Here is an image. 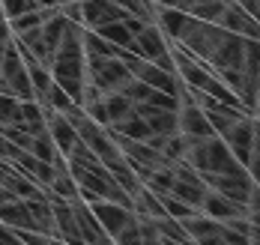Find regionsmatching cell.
Returning a JSON list of instances; mask_svg holds the SVG:
<instances>
[{
  "mask_svg": "<svg viewBox=\"0 0 260 245\" xmlns=\"http://www.w3.org/2000/svg\"><path fill=\"white\" fill-rule=\"evenodd\" d=\"M120 135H126V137H135V141H147V137L153 135L150 132V126L144 123V117L135 111V105H132V111L123 117V120H117V123H111Z\"/></svg>",
  "mask_w": 260,
  "mask_h": 245,
  "instance_id": "cell-22",
  "label": "cell"
},
{
  "mask_svg": "<svg viewBox=\"0 0 260 245\" xmlns=\"http://www.w3.org/2000/svg\"><path fill=\"white\" fill-rule=\"evenodd\" d=\"M12 242H18V239H15V230L0 221V245H12Z\"/></svg>",
  "mask_w": 260,
  "mask_h": 245,
  "instance_id": "cell-40",
  "label": "cell"
},
{
  "mask_svg": "<svg viewBox=\"0 0 260 245\" xmlns=\"http://www.w3.org/2000/svg\"><path fill=\"white\" fill-rule=\"evenodd\" d=\"M48 197H66V200H72V197H78V183L72 180V173H69V167L66 170H57L51 180V186H48Z\"/></svg>",
  "mask_w": 260,
  "mask_h": 245,
  "instance_id": "cell-25",
  "label": "cell"
},
{
  "mask_svg": "<svg viewBox=\"0 0 260 245\" xmlns=\"http://www.w3.org/2000/svg\"><path fill=\"white\" fill-rule=\"evenodd\" d=\"M158 200H161V206H165V216H171V218H188V216L198 213L191 203H185V200H180V197H174L171 191L158 194Z\"/></svg>",
  "mask_w": 260,
  "mask_h": 245,
  "instance_id": "cell-31",
  "label": "cell"
},
{
  "mask_svg": "<svg viewBox=\"0 0 260 245\" xmlns=\"http://www.w3.org/2000/svg\"><path fill=\"white\" fill-rule=\"evenodd\" d=\"M117 18H126V12L114 0H81V24L84 27H102Z\"/></svg>",
  "mask_w": 260,
  "mask_h": 245,
  "instance_id": "cell-11",
  "label": "cell"
},
{
  "mask_svg": "<svg viewBox=\"0 0 260 245\" xmlns=\"http://www.w3.org/2000/svg\"><path fill=\"white\" fill-rule=\"evenodd\" d=\"M114 242L117 245H141V233H138V218L132 221V224H126L117 236H114Z\"/></svg>",
  "mask_w": 260,
  "mask_h": 245,
  "instance_id": "cell-36",
  "label": "cell"
},
{
  "mask_svg": "<svg viewBox=\"0 0 260 245\" xmlns=\"http://www.w3.org/2000/svg\"><path fill=\"white\" fill-rule=\"evenodd\" d=\"M158 224V236H161V245H174V242H191L185 227L180 224V218H171V216H161L156 218Z\"/></svg>",
  "mask_w": 260,
  "mask_h": 245,
  "instance_id": "cell-24",
  "label": "cell"
},
{
  "mask_svg": "<svg viewBox=\"0 0 260 245\" xmlns=\"http://www.w3.org/2000/svg\"><path fill=\"white\" fill-rule=\"evenodd\" d=\"M132 99H126L120 90H114V93H105V108H108V120L111 123H117V120H123L126 114L132 111Z\"/></svg>",
  "mask_w": 260,
  "mask_h": 245,
  "instance_id": "cell-29",
  "label": "cell"
},
{
  "mask_svg": "<svg viewBox=\"0 0 260 245\" xmlns=\"http://www.w3.org/2000/svg\"><path fill=\"white\" fill-rule=\"evenodd\" d=\"M90 209H93V216L99 218V224H102V230L111 236V242H114V236L135 221V213H132L129 206H123V203H114V200H93L90 203Z\"/></svg>",
  "mask_w": 260,
  "mask_h": 245,
  "instance_id": "cell-4",
  "label": "cell"
},
{
  "mask_svg": "<svg viewBox=\"0 0 260 245\" xmlns=\"http://www.w3.org/2000/svg\"><path fill=\"white\" fill-rule=\"evenodd\" d=\"M84 114H87L93 123H99V126H111V120H108V108H105V96L102 99H96V102H87V105H84Z\"/></svg>",
  "mask_w": 260,
  "mask_h": 245,
  "instance_id": "cell-35",
  "label": "cell"
},
{
  "mask_svg": "<svg viewBox=\"0 0 260 245\" xmlns=\"http://www.w3.org/2000/svg\"><path fill=\"white\" fill-rule=\"evenodd\" d=\"M215 24L224 27V30H231V33H239L242 39H260V21L254 15H248L242 6H236L234 0L224 6V12L218 15Z\"/></svg>",
  "mask_w": 260,
  "mask_h": 245,
  "instance_id": "cell-8",
  "label": "cell"
},
{
  "mask_svg": "<svg viewBox=\"0 0 260 245\" xmlns=\"http://www.w3.org/2000/svg\"><path fill=\"white\" fill-rule=\"evenodd\" d=\"M12 36V30H9V21H0V42H6Z\"/></svg>",
  "mask_w": 260,
  "mask_h": 245,
  "instance_id": "cell-41",
  "label": "cell"
},
{
  "mask_svg": "<svg viewBox=\"0 0 260 245\" xmlns=\"http://www.w3.org/2000/svg\"><path fill=\"white\" fill-rule=\"evenodd\" d=\"M180 224L185 227L188 239L198 245H218V242H228V245H248V239L242 233L231 230L224 221H215V218L204 216V213H194L188 218H180Z\"/></svg>",
  "mask_w": 260,
  "mask_h": 245,
  "instance_id": "cell-1",
  "label": "cell"
},
{
  "mask_svg": "<svg viewBox=\"0 0 260 245\" xmlns=\"http://www.w3.org/2000/svg\"><path fill=\"white\" fill-rule=\"evenodd\" d=\"M0 9H3V15H6V21H9V18L21 15L27 9H39V3H36V0H0Z\"/></svg>",
  "mask_w": 260,
  "mask_h": 245,
  "instance_id": "cell-34",
  "label": "cell"
},
{
  "mask_svg": "<svg viewBox=\"0 0 260 245\" xmlns=\"http://www.w3.org/2000/svg\"><path fill=\"white\" fill-rule=\"evenodd\" d=\"M21 126L30 135L45 132V111H42V105L36 99H21Z\"/></svg>",
  "mask_w": 260,
  "mask_h": 245,
  "instance_id": "cell-23",
  "label": "cell"
},
{
  "mask_svg": "<svg viewBox=\"0 0 260 245\" xmlns=\"http://www.w3.org/2000/svg\"><path fill=\"white\" fill-rule=\"evenodd\" d=\"M254 117H260V93H257V105H254Z\"/></svg>",
  "mask_w": 260,
  "mask_h": 245,
  "instance_id": "cell-44",
  "label": "cell"
},
{
  "mask_svg": "<svg viewBox=\"0 0 260 245\" xmlns=\"http://www.w3.org/2000/svg\"><path fill=\"white\" fill-rule=\"evenodd\" d=\"M135 78L147 81L153 90H165V93H174V96H180V87H182L180 75H177V72H165V69H158L156 63H150V60H144V63L138 66Z\"/></svg>",
  "mask_w": 260,
  "mask_h": 245,
  "instance_id": "cell-16",
  "label": "cell"
},
{
  "mask_svg": "<svg viewBox=\"0 0 260 245\" xmlns=\"http://www.w3.org/2000/svg\"><path fill=\"white\" fill-rule=\"evenodd\" d=\"M60 12H63L69 21H78L81 24V0H66V3H60Z\"/></svg>",
  "mask_w": 260,
  "mask_h": 245,
  "instance_id": "cell-37",
  "label": "cell"
},
{
  "mask_svg": "<svg viewBox=\"0 0 260 245\" xmlns=\"http://www.w3.org/2000/svg\"><path fill=\"white\" fill-rule=\"evenodd\" d=\"M81 42H84V60H96V57H114L117 45H111L108 39H102L96 30L84 27L81 30Z\"/></svg>",
  "mask_w": 260,
  "mask_h": 245,
  "instance_id": "cell-21",
  "label": "cell"
},
{
  "mask_svg": "<svg viewBox=\"0 0 260 245\" xmlns=\"http://www.w3.org/2000/svg\"><path fill=\"white\" fill-rule=\"evenodd\" d=\"M171 194L180 197V200H185V203H191V206L201 213V200H204V194H207V186H194V183H185V180H174Z\"/></svg>",
  "mask_w": 260,
  "mask_h": 245,
  "instance_id": "cell-26",
  "label": "cell"
},
{
  "mask_svg": "<svg viewBox=\"0 0 260 245\" xmlns=\"http://www.w3.org/2000/svg\"><path fill=\"white\" fill-rule=\"evenodd\" d=\"M168 48H171V42H168V36H165L156 24H144V27L135 33V45H132V51L141 54L144 60H150V63H153L156 57H161Z\"/></svg>",
  "mask_w": 260,
  "mask_h": 245,
  "instance_id": "cell-12",
  "label": "cell"
},
{
  "mask_svg": "<svg viewBox=\"0 0 260 245\" xmlns=\"http://www.w3.org/2000/svg\"><path fill=\"white\" fill-rule=\"evenodd\" d=\"M18 153H21V147H15L12 141H6V137L0 135V159H9V162H12Z\"/></svg>",
  "mask_w": 260,
  "mask_h": 245,
  "instance_id": "cell-38",
  "label": "cell"
},
{
  "mask_svg": "<svg viewBox=\"0 0 260 245\" xmlns=\"http://www.w3.org/2000/svg\"><path fill=\"white\" fill-rule=\"evenodd\" d=\"M0 21H6V15H3V9H0Z\"/></svg>",
  "mask_w": 260,
  "mask_h": 245,
  "instance_id": "cell-45",
  "label": "cell"
},
{
  "mask_svg": "<svg viewBox=\"0 0 260 245\" xmlns=\"http://www.w3.org/2000/svg\"><path fill=\"white\" fill-rule=\"evenodd\" d=\"M51 200V213H54V230H57V239L60 242H75L84 245L78 230V221H75V213H72V203L66 197H48Z\"/></svg>",
  "mask_w": 260,
  "mask_h": 245,
  "instance_id": "cell-7",
  "label": "cell"
},
{
  "mask_svg": "<svg viewBox=\"0 0 260 245\" xmlns=\"http://www.w3.org/2000/svg\"><path fill=\"white\" fill-rule=\"evenodd\" d=\"M234 3L236 6H242L248 15H254V18L260 21V0H234Z\"/></svg>",
  "mask_w": 260,
  "mask_h": 245,
  "instance_id": "cell-39",
  "label": "cell"
},
{
  "mask_svg": "<svg viewBox=\"0 0 260 245\" xmlns=\"http://www.w3.org/2000/svg\"><path fill=\"white\" fill-rule=\"evenodd\" d=\"M39 105H45V108L51 111H66L69 105H72V99H69V93L60 87L57 81H51V87L42 93V99H39Z\"/></svg>",
  "mask_w": 260,
  "mask_h": 245,
  "instance_id": "cell-30",
  "label": "cell"
},
{
  "mask_svg": "<svg viewBox=\"0 0 260 245\" xmlns=\"http://www.w3.org/2000/svg\"><path fill=\"white\" fill-rule=\"evenodd\" d=\"M224 144L234 153L236 162L245 167L248 164V156H251V144H254V117H239L234 126H231V132L224 135Z\"/></svg>",
  "mask_w": 260,
  "mask_h": 245,
  "instance_id": "cell-6",
  "label": "cell"
},
{
  "mask_svg": "<svg viewBox=\"0 0 260 245\" xmlns=\"http://www.w3.org/2000/svg\"><path fill=\"white\" fill-rule=\"evenodd\" d=\"M60 3H66V0H57V6H60Z\"/></svg>",
  "mask_w": 260,
  "mask_h": 245,
  "instance_id": "cell-46",
  "label": "cell"
},
{
  "mask_svg": "<svg viewBox=\"0 0 260 245\" xmlns=\"http://www.w3.org/2000/svg\"><path fill=\"white\" fill-rule=\"evenodd\" d=\"M27 75H30V84H33V93H36V102L42 99V93L51 87V69H45L39 60H33V63H27Z\"/></svg>",
  "mask_w": 260,
  "mask_h": 245,
  "instance_id": "cell-28",
  "label": "cell"
},
{
  "mask_svg": "<svg viewBox=\"0 0 260 245\" xmlns=\"http://www.w3.org/2000/svg\"><path fill=\"white\" fill-rule=\"evenodd\" d=\"M188 21H191V15L177 9V6H156V27L168 36V42H177L185 33Z\"/></svg>",
  "mask_w": 260,
  "mask_h": 245,
  "instance_id": "cell-17",
  "label": "cell"
},
{
  "mask_svg": "<svg viewBox=\"0 0 260 245\" xmlns=\"http://www.w3.org/2000/svg\"><path fill=\"white\" fill-rule=\"evenodd\" d=\"M96 30L102 39H108L111 45H123V48H132L135 45V33H132V27L126 24V18H117V21H108V24H102V27H90Z\"/></svg>",
  "mask_w": 260,
  "mask_h": 245,
  "instance_id": "cell-19",
  "label": "cell"
},
{
  "mask_svg": "<svg viewBox=\"0 0 260 245\" xmlns=\"http://www.w3.org/2000/svg\"><path fill=\"white\" fill-rule=\"evenodd\" d=\"M201 213L209 218H215V221H231V218L245 216V206L231 200V197H224V194H218V191L207 189L204 200H201Z\"/></svg>",
  "mask_w": 260,
  "mask_h": 245,
  "instance_id": "cell-14",
  "label": "cell"
},
{
  "mask_svg": "<svg viewBox=\"0 0 260 245\" xmlns=\"http://www.w3.org/2000/svg\"><path fill=\"white\" fill-rule=\"evenodd\" d=\"M39 6H57V0H36Z\"/></svg>",
  "mask_w": 260,
  "mask_h": 245,
  "instance_id": "cell-43",
  "label": "cell"
},
{
  "mask_svg": "<svg viewBox=\"0 0 260 245\" xmlns=\"http://www.w3.org/2000/svg\"><path fill=\"white\" fill-rule=\"evenodd\" d=\"M12 164H15V167L24 173L27 180H33L39 189H48V186H51V180H54V173H57L51 162H42V159H36L30 150H21V153L12 159Z\"/></svg>",
  "mask_w": 260,
  "mask_h": 245,
  "instance_id": "cell-13",
  "label": "cell"
},
{
  "mask_svg": "<svg viewBox=\"0 0 260 245\" xmlns=\"http://www.w3.org/2000/svg\"><path fill=\"white\" fill-rule=\"evenodd\" d=\"M138 233H141V245L150 242V245H161V236H158V224L156 218L150 216H138Z\"/></svg>",
  "mask_w": 260,
  "mask_h": 245,
  "instance_id": "cell-33",
  "label": "cell"
},
{
  "mask_svg": "<svg viewBox=\"0 0 260 245\" xmlns=\"http://www.w3.org/2000/svg\"><path fill=\"white\" fill-rule=\"evenodd\" d=\"M224 0H182V12H188V15H194V18H201V21H218V15L224 12Z\"/></svg>",
  "mask_w": 260,
  "mask_h": 245,
  "instance_id": "cell-20",
  "label": "cell"
},
{
  "mask_svg": "<svg viewBox=\"0 0 260 245\" xmlns=\"http://www.w3.org/2000/svg\"><path fill=\"white\" fill-rule=\"evenodd\" d=\"M135 111L144 117V123L150 126L153 135H174L180 132V123H177V111L153 105V102H135Z\"/></svg>",
  "mask_w": 260,
  "mask_h": 245,
  "instance_id": "cell-10",
  "label": "cell"
},
{
  "mask_svg": "<svg viewBox=\"0 0 260 245\" xmlns=\"http://www.w3.org/2000/svg\"><path fill=\"white\" fill-rule=\"evenodd\" d=\"M153 3L156 6H177V9L182 6V0H153Z\"/></svg>",
  "mask_w": 260,
  "mask_h": 245,
  "instance_id": "cell-42",
  "label": "cell"
},
{
  "mask_svg": "<svg viewBox=\"0 0 260 245\" xmlns=\"http://www.w3.org/2000/svg\"><path fill=\"white\" fill-rule=\"evenodd\" d=\"M21 123V99L0 93V126H12Z\"/></svg>",
  "mask_w": 260,
  "mask_h": 245,
  "instance_id": "cell-32",
  "label": "cell"
},
{
  "mask_svg": "<svg viewBox=\"0 0 260 245\" xmlns=\"http://www.w3.org/2000/svg\"><path fill=\"white\" fill-rule=\"evenodd\" d=\"M87 66V81H93L102 93L123 90V84L132 78V72L123 66V60L117 57H96V60H84Z\"/></svg>",
  "mask_w": 260,
  "mask_h": 245,
  "instance_id": "cell-2",
  "label": "cell"
},
{
  "mask_svg": "<svg viewBox=\"0 0 260 245\" xmlns=\"http://www.w3.org/2000/svg\"><path fill=\"white\" fill-rule=\"evenodd\" d=\"M51 78L69 93L72 102L81 105V90H84V81H87L84 57H75V60H54L51 63Z\"/></svg>",
  "mask_w": 260,
  "mask_h": 245,
  "instance_id": "cell-3",
  "label": "cell"
},
{
  "mask_svg": "<svg viewBox=\"0 0 260 245\" xmlns=\"http://www.w3.org/2000/svg\"><path fill=\"white\" fill-rule=\"evenodd\" d=\"M242 51H245V39H242L239 33L224 30L207 63L212 69H239V66H242Z\"/></svg>",
  "mask_w": 260,
  "mask_h": 245,
  "instance_id": "cell-5",
  "label": "cell"
},
{
  "mask_svg": "<svg viewBox=\"0 0 260 245\" xmlns=\"http://www.w3.org/2000/svg\"><path fill=\"white\" fill-rule=\"evenodd\" d=\"M69 203H72V213H75V221H78V230H81L84 245H105V242H111V236L102 230L99 218L93 216V209H90V203H87V200L72 197Z\"/></svg>",
  "mask_w": 260,
  "mask_h": 245,
  "instance_id": "cell-9",
  "label": "cell"
},
{
  "mask_svg": "<svg viewBox=\"0 0 260 245\" xmlns=\"http://www.w3.org/2000/svg\"><path fill=\"white\" fill-rule=\"evenodd\" d=\"M36 159H42V162H51L54 164V159H60V150L54 147V141H51V135H48V129L45 132H39V135H33V141H30V147H27Z\"/></svg>",
  "mask_w": 260,
  "mask_h": 245,
  "instance_id": "cell-27",
  "label": "cell"
},
{
  "mask_svg": "<svg viewBox=\"0 0 260 245\" xmlns=\"http://www.w3.org/2000/svg\"><path fill=\"white\" fill-rule=\"evenodd\" d=\"M177 123H180V132L185 137H207V135H215L212 126L207 123V114L191 105V102H182L180 111H177Z\"/></svg>",
  "mask_w": 260,
  "mask_h": 245,
  "instance_id": "cell-15",
  "label": "cell"
},
{
  "mask_svg": "<svg viewBox=\"0 0 260 245\" xmlns=\"http://www.w3.org/2000/svg\"><path fill=\"white\" fill-rule=\"evenodd\" d=\"M0 221L9 224V227H30V230H36V227H33V218H30V209H27V203H24V197H12V200L0 203Z\"/></svg>",
  "mask_w": 260,
  "mask_h": 245,
  "instance_id": "cell-18",
  "label": "cell"
}]
</instances>
